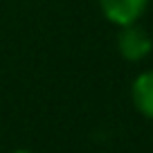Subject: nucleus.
Instances as JSON below:
<instances>
[{
  "label": "nucleus",
  "mask_w": 153,
  "mask_h": 153,
  "mask_svg": "<svg viewBox=\"0 0 153 153\" xmlns=\"http://www.w3.org/2000/svg\"><path fill=\"white\" fill-rule=\"evenodd\" d=\"M149 0H99L104 16L115 25H131L142 16Z\"/></svg>",
  "instance_id": "obj_2"
},
{
  "label": "nucleus",
  "mask_w": 153,
  "mask_h": 153,
  "mask_svg": "<svg viewBox=\"0 0 153 153\" xmlns=\"http://www.w3.org/2000/svg\"><path fill=\"white\" fill-rule=\"evenodd\" d=\"M117 50L126 61H140L151 52V36L135 23L122 25V32L117 36Z\"/></svg>",
  "instance_id": "obj_1"
},
{
  "label": "nucleus",
  "mask_w": 153,
  "mask_h": 153,
  "mask_svg": "<svg viewBox=\"0 0 153 153\" xmlns=\"http://www.w3.org/2000/svg\"><path fill=\"white\" fill-rule=\"evenodd\" d=\"M11 153H32V151H27V149H18V151H11Z\"/></svg>",
  "instance_id": "obj_4"
},
{
  "label": "nucleus",
  "mask_w": 153,
  "mask_h": 153,
  "mask_svg": "<svg viewBox=\"0 0 153 153\" xmlns=\"http://www.w3.org/2000/svg\"><path fill=\"white\" fill-rule=\"evenodd\" d=\"M131 97H133V104L144 117L153 120V70L142 72L133 81L131 88Z\"/></svg>",
  "instance_id": "obj_3"
}]
</instances>
